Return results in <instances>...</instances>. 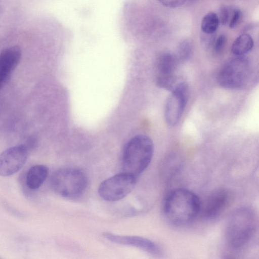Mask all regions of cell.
Instances as JSON below:
<instances>
[{"mask_svg":"<svg viewBox=\"0 0 259 259\" xmlns=\"http://www.w3.org/2000/svg\"><path fill=\"white\" fill-rule=\"evenodd\" d=\"M28 149L25 145L10 147L0 154V176L7 177L19 171L25 163Z\"/></svg>","mask_w":259,"mask_h":259,"instance_id":"8","label":"cell"},{"mask_svg":"<svg viewBox=\"0 0 259 259\" xmlns=\"http://www.w3.org/2000/svg\"><path fill=\"white\" fill-rule=\"evenodd\" d=\"M242 16L240 10L237 8H234L233 13L229 23L228 24L230 28L236 27L239 23Z\"/></svg>","mask_w":259,"mask_h":259,"instance_id":"19","label":"cell"},{"mask_svg":"<svg viewBox=\"0 0 259 259\" xmlns=\"http://www.w3.org/2000/svg\"><path fill=\"white\" fill-rule=\"evenodd\" d=\"M227 42V37L224 34L220 35L214 40L213 50L218 54L220 53L224 48Z\"/></svg>","mask_w":259,"mask_h":259,"instance_id":"18","label":"cell"},{"mask_svg":"<svg viewBox=\"0 0 259 259\" xmlns=\"http://www.w3.org/2000/svg\"><path fill=\"white\" fill-rule=\"evenodd\" d=\"M153 154V142L148 137H134L127 142L123 151V171L138 178L148 166Z\"/></svg>","mask_w":259,"mask_h":259,"instance_id":"3","label":"cell"},{"mask_svg":"<svg viewBox=\"0 0 259 259\" xmlns=\"http://www.w3.org/2000/svg\"><path fill=\"white\" fill-rule=\"evenodd\" d=\"M189 87L185 82H179L171 91L166 102L164 116L168 124L176 125L180 120L189 98Z\"/></svg>","mask_w":259,"mask_h":259,"instance_id":"7","label":"cell"},{"mask_svg":"<svg viewBox=\"0 0 259 259\" xmlns=\"http://www.w3.org/2000/svg\"><path fill=\"white\" fill-rule=\"evenodd\" d=\"M202 33V34L201 36V41L202 45L206 48H209L213 45L215 39V33L207 34L203 32Z\"/></svg>","mask_w":259,"mask_h":259,"instance_id":"20","label":"cell"},{"mask_svg":"<svg viewBox=\"0 0 259 259\" xmlns=\"http://www.w3.org/2000/svg\"><path fill=\"white\" fill-rule=\"evenodd\" d=\"M137 178L122 171L103 181L98 188L99 195L108 201H116L126 196L134 189Z\"/></svg>","mask_w":259,"mask_h":259,"instance_id":"6","label":"cell"},{"mask_svg":"<svg viewBox=\"0 0 259 259\" xmlns=\"http://www.w3.org/2000/svg\"><path fill=\"white\" fill-rule=\"evenodd\" d=\"M22 56L20 47L13 46L0 52V90L19 64Z\"/></svg>","mask_w":259,"mask_h":259,"instance_id":"10","label":"cell"},{"mask_svg":"<svg viewBox=\"0 0 259 259\" xmlns=\"http://www.w3.org/2000/svg\"><path fill=\"white\" fill-rule=\"evenodd\" d=\"M201 202L193 192L184 188L171 191L163 204L167 220L176 226H184L192 222L201 212Z\"/></svg>","mask_w":259,"mask_h":259,"instance_id":"1","label":"cell"},{"mask_svg":"<svg viewBox=\"0 0 259 259\" xmlns=\"http://www.w3.org/2000/svg\"><path fill=\"white\" fill-rule=\"evenodd\" d=\"M231 199V193L226 189H221L214 191L207 198L201 211L206 219H213L218 217L229 205Z\"/></svg>","mask_w":259,"mask_h":259,"instance_id":"9","label":"cell"},{"mask_svg":"<svg viewBox=\"0 0 259 259\" xmlns=\"http://www.w3.org/2000/svg\"><path fill=\"white\" fill-rule=\"evenodd\" d=\"M49 173L48 168L41 164L31 167L26 176V184L31 190L39 188L46 180Z\"/></svg>","mask_w":259,"mask_h":259,"instance_id":"12","label":"cell"},{"mask_svg":"<svg viewBox=\"0 0 259 259\" xmlns=\"http://www.w3.org/2000/svg\"><path fill=\"white\" fill-rule=\"evenodd\" d=\"M52 190L58 195L68 199L80 196L87 187L85 173L76 168H62L54 171L50 179Z\"/></svg>","mask_w":259,"mask_h":259,"instance_id":"4","label":"cell"},{"mask_svg":"<svg viewBox=\"0 0 259 259\" xmlns=\"http://www.w3.org/2000/svg\"><path fill=\"white\" fill-rule=\"evenodd\" d=\"M250 74L248 59L239 56L230 59L223 65L218 74V80L224 88L239 89L247 84Z\"/></svg>","mask_w":259,"mask_h":259,"instance_id":"5","label":"cell"},{"mask_svg":"<svg viewBox=\"0 0 259 259\" xmlns=\"http://www.w3.org/2000/svg\"><path fill=\"white\" fill-rule=\"evenodd\" d=\"M220 24L218 15L210 12L205 14L201 22L202 32L207 34L215 33Z\"/></svg>","mask_w":259,"mask_h":259,"instance_id":"15","label":"cell"},{"mask_svg":"<svg viewBox=\"0 0 259 259\" xmlns=\"http://www.w3.org/2000/svg\"><path fill=\"white\" fill-rule=\"evenodd\" d=\"M256 219L254 211L243 207L236 209L229 218L226 229V239L229 246L238 250L245 247L255 234Z\"/></svg>","mask_w":259,"mask_h":259,"instance_id":"2","label":"cell"},{"mask_svg":"<svg viewBox=\"0 0 259 259\" xmlns=\"http://www.w3.org/2000/svg\"><path fill=\"white\" fill-rule=\"evenodd\" d=\"M102 235L106 239L114 243L134 246L153 255H159L160 253L159 247L154 242L142 237L117 235L107 232L103 233Z\"/></svg>","mask_w":259,"mask_h":259,"instance_id":"11","label":"cell"},{"mask_svg":"<svg viewBox=\"0 0 259 259\" xmlns=\"http://www.w3.org/2000/svg\"><path fill=\"white\" fill-rule=\"evenodd\" d=\"M192 53V44L189 40L186 39L179 44L176 56L179 62L186 61L190 59Z\"/></svg>","mask_w":259,"mask_h":259,"instance_id":"16","label":"cell"},{"mask_svg":"<svg viewBox=\"0 0 259 259\" xmlns=\"http://www.w3.org/2000/svg\"><path fill=\"white\" fill-rule=\"evenodd\" d=\"M179 62V61L176 55L170 53L162 54L158 59V74L157 76H176L175 73Z\"/></svg>","mask_w":259,"mask_h":259,"instance_id":"13","label":"cell"},{"mask_svg":"<svg viewBox=\"0 0 259 259\" xmlns=\"http://www.w3.org/2000/svg\"><path fill=\"white\" fill-rule=\"evenodd\" d=\"M253 40L251 36L247 33L238 36L233 41L231 51L237 56H242L249 52L253 48Z\"/></svg>","mask_w":259,"mask_h":259,"instance_id":"14","label":"cell"},{"mask_svg":"<svg viewBox=\"0 0 259 259\" xmlns=\"http://www.w3.org/2000/svg\"><path fill=\"white\" fill-rule=\"evenodd\" d=\"M162 5L168 8H175L182 6L187 0H158Z\"/></svg>","mask_w":259,"mask_h":259,"instance_id":"21","label":"cell"},{"mask_svg":"<svg viewBox=\"0 0 259 259\" xmlns=\"http://www.w3.org/2000/svg\"><path fill=\"white\" fill-rule=\"evenodd\" d=\"M234 7L222 6L219 10L218 16L220 23L223 25H228Z\"/></svg>","mask_w":259,"mask_h":259,"instance_id":"17","label":"cell"}]
</instances>
